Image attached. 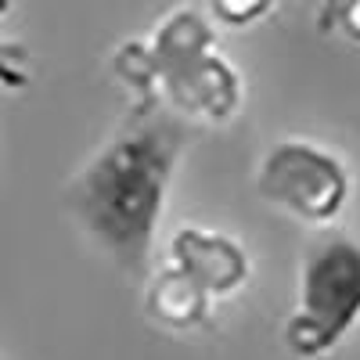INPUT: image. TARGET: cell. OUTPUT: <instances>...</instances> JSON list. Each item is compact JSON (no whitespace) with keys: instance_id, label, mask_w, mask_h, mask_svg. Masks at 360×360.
Returning a JSON list of instances; mask_svg holds the SVG:
<instances>
[{"instance_id":"obj_1","label":"cell","mask_w":360,"mask_h":360,"mask_svg":"<svg viewBox=\"0 0 360 360\" xmlns=\"http://www.w3.org/2000/svg\"><path fill=\"white\" fill-rule=\"evenodd\" d=\"M191 127L155 101H130V112L101 141L62 191L69 217L123 274H148L176 166Z\"/></svg>"},{"instance_id":"obj_2","label":"cell","mask_w":360,"mask_h":360,"mask_svg":"<svg viewBox=\"0 0 360 360\" xmlns=\"http://www.w3.org/2000/svg\"><path fill=\"white\" fill-rule=\"evenodd\" d=\"M112 76L134 101H155L188 127H227L245 105V79L220 51L205 8L166 11L148 37L112 51Z\"/></svg>"},{"instance_id":"obj_3","label":"cell","mask_w":360,"mask_h":360,"mask_svg":"<svg viewBox=\"0 0 360 360\" xmlns=\"http://www.w3.org/2000/svg\"><path fill=\"white\" fill-rule=\"evenodd\" d=\"M360 324V242L328 231L299 263L295 307L281 328V346L295 360H324Z\"/></svg>"},{"instance_id":"obj_4","label":"cell","mask_w":360,"mask_h":360,"mask_svg":"<svg viewBox=\"0 0 360 360\" xmlns=\"http://www.w3.org/2000/svg\"><path fill=\"white\" fill-rule=\"evenodd\" d=\"M256 195L303 227H332L349 205L353 173L332 148L307 137H285L256 166Z\"/></svg>"},{"instance_id":"obj_5","label":"cell","mask_w":360,"mask_h":360,"mask_svg":"<svg viewBox=\"0 0 360 360\" xmlns=\"http://www.w3.org/2000/svg\"><path fill=\"white\" fill-rule=\"evenodd\" d=\"M166 252H169V263L184 278H191L213 303L238 295L252 278L249 249L227 231L184 224L173 231Z\"/></svg>"},{"instance_id":"obj_6","label":"cell","mask_w":360,"mask_h":360,"mask_svg":"<svg viewBox=\"0 0 360 360\" xmlns=\"http://www.w3.org/2000/svg\"><path fill=\"white\" fill-rule=\"evenodd\" d=\"M144 314L152 324L166 332H198L209 324L213 299H209L191 278H184L173 263H162L152 270L144 288Z\"/></svg>"},{"instance_id":"obj_7","label":"cell","mask_w":360,"mask_h":360,"mask_svg":"<svg viewBox=\"0 0 360 360\" xmlns=\"http://www.w3.org/2000/svg\"><path fill=\"white\" fill-rule=\"evenodd\" d=\"M11 11H15L11 4H0V22H4ZM29 79H33V69H29L25 44L0 33V90H25Z\"/></svg>"},{"instance_id":"obj_8","label":"cell","mask_w":360,"mask_h":360,"mask_svg":"<svg viewBox=\"0 0 360 360\" xmlns=\"http://www.w3.org/2000/svg\"><path fill=\"white\" fill-rule=\"evenodd\" d=\"M278 8L270 4V0H217V4H209L205 15L213 18V25H224V29H252L256 22L270 18Z\"/></svg>"},{"instance_id":"obj_9","label":"cell","mask_w":360,"mask_h":360,"mask_svg":"<svg viewBox=\"0 0 360 360\" xmlns=\"http://www.w3.org/2000/svg\"><path fill=\"white\" fill-rule=\"evenodd\" d=\"M317 29L324 37H342L360 44V0H332L317 8Z\"/></svg>"}]
</instances>
